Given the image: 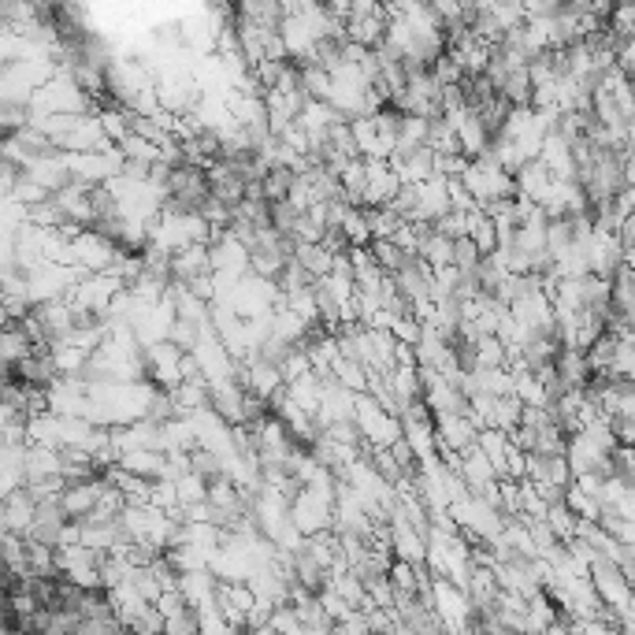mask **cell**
<instances>
[{"label": "cell", "mask_w": 635, "mask_h": 635, "mask_svg": "<svg viewBox=\"0 0 635 635\" xmlns=\"http://www.w3.org/2000/svg\"><path fill=\"white\" fill-rule=\"evenodd\" d=\"M364 164H368V186H364V208H379V205H390L398 190L405 186V179L398 175V168L383 160V156H364Z\"/></svg>", "instance_id": "cell-4"}, {"label": "cell", "mask_w": 635, "mask_h": 635, "mask_svg": "<svg viewBox=\"0 0 635 635\" xmlns=\"http://www.w3.org/2000/svg\"><path fill=\"white\" fill-rule=\"evenodd\" d=\"M461 179H465L468 194L476 197L483 208L494 205V201H506V197H517V175L502 168V164L494 160L491 149L480 156H472Z\"/></svg>", "instance_id": "cell-1"}, {"label": "cell", "mask_w": 635, "mask_h": 635, "mask_svg": "<svg viewBox=\"0 0 635 635\" xmlns=\"http://www.w3.org/2000/svg\"><path fill=\"white\" fill-rule=\"evenodd\" d=\"M454 246L457 238H450V234L442 231H431L424 242H420V257L428 260L431 268H446V264H454Z\"/></svg>", "instance_id": "cell-12"}, {"label": "cell", "mask_w": 635, "mask_h": 635, "mask_svg": "<svg viewBox=\"0 0 635 635\" xmlns=\"http://www.w3.org/2000/svg\"><path fill=\"white\" fill-rule=\"evenodd\" d=\"M175 487H179V502L182 506H194V502H205L208 498V480L201 476V472H186V476H179L175 480Z\"/></svg>", "instance_id": "cell-18"}, {"label": "cell", "mask_w": 635, "mask_h": 635, "mask_svg": "<svg viewBox=\"0 0 635 635\" xmlns=\"http://www.w3.org/2000/svg\"><path fill=\"white\" fill-rule=\"evenodd\" d=\"M461 476L468 480L472 494H487L498 483V468H494V461L487 457L480 442H472L468 450H461Z\"/></svg>", "instance_id": "cell-7"}, {"label": "cell", "mask_w": 635, "mask_h": 635, "mask_svg": "<svg viewBox=\"0 0 635 635\" xmlns=\"http://www.w3.org/2000/svg\"><path fill=\"white\" fill-rule=\"evenodd\" d=\"M372 257H376V264L379 268H387L390 275L398 272V268H402L405 260L413 257V253H405L402 246H398V242H394V238H376V242H372Z\"/></svg>", "instance_id": "cell-17"}, {"label": "cell", "mask_w": 635, "mask_h": 635, "mask_svg": "<svg viewBox=\"0 0 635 635\" xmlns=\"http://www.w3.org/2000/svg\"><path fill=\"white\" fill-rule=\"evenodd\" d=\"M294 179H298V171L294 168H286V164H275L268 175H264V197L268 201H286L290 197V186H294Z\"/></svg>", "instance_id": "cell-15"}, {"label": "cell", "mask_w": 635, "mask_h": 635, "mask_svg": "<svg viewBox=\"0 0 635 635\" xmlns=\"http://www.w3.org/2000/svg\"><path fill=\"white\" fill-rule=\"evenodd\" d=\"M38 520V498L30 494V487H15V491L4 494V509H0V524L8 532H30Z\"/></svg>", "instance_id": "cell-6"}, {"label": "cell", "mask_w": 635, "mask_h": 635, "mask_svg": "<svg viewBox=\"0 0 635 635\" xmlns=\"http://www.w3.org/2000/svg\"><path fill=\"white\" fill-rule=\"evenodd\" d=\"M279 4H283L286 15H309L312 8H320L324 0H279Z\"/></svg>", "instance_id": "cell-21"}, {"label": "cell", "mask_w": 635, "mask_h": 635, "mask_svg": "<svg viewBox=\"0 0 635 635\" xmlns=\"http://www.w3.org/2000/svg\"><path fill=\"white\" fill-rule=\"evenodd\" d=\"M364 212H368V223H372V242H376V238H394V234H398V227L405 223L402 212H394L390 205L364 208Z\"/></svg>", "instance_id": "cell-14"}, {"label": "cell", "mask_w": 635, "mask_h": 635, "mask_svg": "<svg viewBox=\"0 0 635 635\" xmlns=\"http://www.w3.org/2000/svg\"><path fill=\"white\" fill-rule=\"evenodd\" d=\"M294 260H301L316 279H324V275L335 268V253H331L324 242H298V246H294Z\"/></svg>", "instance_id": "cell-11"}, {"label": "cell", "mask_w": 635, "mask_h": 635, "mask_svg": "<svg viewBox=\"0 0 635 635\" xmlns=\"http://www.w3.org/2000/svg\"><path fill=\"white\" fill-rule=\"evenodd\" d=\"M353 420H357V428H361L364 442L368 446H390V442H398L405 435L402 428V416H394L390 409H383V405L364 390V394H357V409H353Z\"/></svg>", "instance_id": "cell-2"}, {"label": "cell", "mask_w": 635, "mask_h": 635, "mask_svg": "<svg viewBox=\"0 0 635 635\" xmlns=\"http://www.w3.org/2000/svg\"><path fill=\"white\" fill-rule=\"evenodd\" d=\"M71 249H75V264L82 272H108L119 257V242L101 234L97 227H82L71 238Z\"/></svg>", "instance_id": "cell-3"}, {"label": "cell", "mask_w": 635, "mask_h": 635, "mask_svg": "<svg viewBox=\"0 0 635 635\" xmlns=\"http://www.w3.org/2000/svg\"><path fill=\"white\" fill-rule=\"evenodd\" d=\"M108 476L104 472H97V476H86V480H71L64 487V494H60V502H64L67 517L71 520H86L93 513V506L101 502V494L108 491Z\"/></svg>", "instance_id": "cell-5"}, {"label": "cell", "mask_w": 635, "mask_h": 635, "mask_svg": "<svg viewBox=\"0 0 635 635\" xmlns=\"http://www.w3.org/2000/svg\"><path fill=\"white\" fill-rule=\"evenodd\" d=\"M546 524L554 528V535H558L561 543H569V539H576V528H580V517H576V509L561 498V502H550V509H546Z\"/></svg>", "instance_id": "cell-13"}, {"label": "cell", "mask_w": 635, "mask_h": 635, "mask_svg": "<svg viewBox=\"0 0 635 635\" xmlns=\"http://www.w3.org/2000/svg\"><path fill=\"white\" fill-rule=\"evenodd\" d=\"M550 186H554V171L546 168L539 156L528 160V164L517 171V194L528 197V201H535V205H543L546 194H550Z\"/></svg>", "instance_id": "cell-9"}, {"label": "cell", "mask_w": 635, "mask_h": 635, "mask_svg": "<svg viewBox=\"0 0 635 635\" xmlns=\"http://www.w3.org/2000/svg\"><path fill=\"white\" fill-rule=\"evenodd\" d=\"M454 264L461 268V272H480V264H483V249L472 242V238H457V246H454Z\"/></svg>", "instance_id": "cell-19"}, {"label": "cell", "mask_w": 635, "mask_h": 635, "mask_svg": "<svg viewBox=\"0 0 635 635\" xmlns=\"http://www.w3.org/2000/svg\"><path fill=\"white\" fill-rule=\"evenodd\" d=\"M119 465L145 476V480H164L168 476V450H127L119 457Z\"/></svg>", "instance_id": "cell-10"}, {"label": "cell", "mask_w": 635, "mask_h": 635, "mask_svg": "<svg viewBox=\"0 0 635 635\" xmlns=\"http://www.w3.org/2000/svg\"><path fill=\"white\" fill-rule=\"evenodd\" d=\"M617 67H621L624 75L635 78V38H621V45H617Z\"/></svg>", "instance_id": "cell-20"}, {"label": "cell", "mask_w": 635, "mask_h": 635, "mask_svg": "<svg viewBox=\"0 0 635 635\" xmlns=\"http://www.w3.org/2000/svg\"><path fill=\"white\" fill-rule=\"evenodd\" d=\"M539 160L554 171V179H576V145H572L558 127L546 134Z\"/></svg>", "instance_id": "cell-8"}, {"label": "cell", "mask_w": 635, "mask_h": 635, "mask_svg": "<svg viewBox=\"0 0 635 635\" xmlns=\"http://www.w3.org/2000/svg\"><path fill=\"white\" fill-rule=\"evenodd\" d=\"M331 376H335L338 383H346L350 390H357V394L368 390V368H364L361 361H353V357H338L335 368H331Z\"/></svg>", "instance_id": "cell-16"}]
</instances>
